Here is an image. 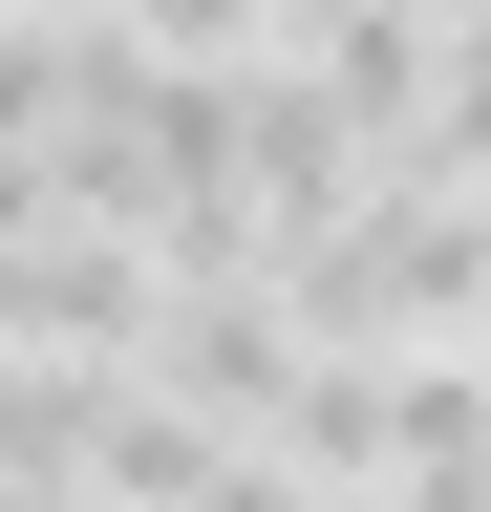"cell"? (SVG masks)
<instances>
[{
    "mask_svg": "<svg viewBox=\"0 0 491 512\" xmlns=\"http://www.w3.org/2000/svg\"><path fill=\"white\" fill-rule=\"evenodd\" d=\"M150 384H193L214 427H278V384H299V299H257L235 256H171V299H150Z\"/></svg>",
    "mask_w": 491,
    "mask_h": 512,
    "instance_id": "obj_3",
    "label": "cell"
},
{
    "mask_svg": "<svg viewBox=\"0 0 491 512\" xmlns=\"http://www.w3.org/2000/svg\"><path fill=\"white\" fill-rule=\"evenodd\" d=\"M299 320H321V342H470V320H491V192L385 171L363 214L299 235Z\"/></svg>",
    "mask_w": 491,
    "mask_h": 512,
    "instance_id": "obj_1",
    "label": "cell"
},
{
    "mask_svg": "<svg viewBox=\"0 0 491 512\" xmlns=\"http://www.w3.org/2000/svg\"><path fill=\"white\" fill-rule=\"evenodd\" d=\"M150 299H171V256H150L129 214H86V192L0 235V342H43V363H129Z\"/></svg>",
    "mask_w": 491,
    "mask_h": 512,
    "instance_id": "obj_2",
    "label": "cell"
}]
</instances>
